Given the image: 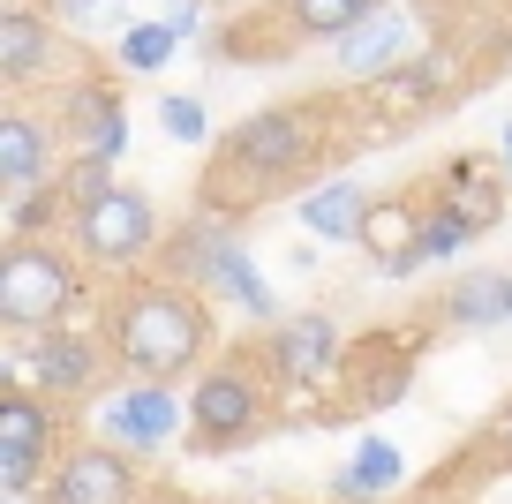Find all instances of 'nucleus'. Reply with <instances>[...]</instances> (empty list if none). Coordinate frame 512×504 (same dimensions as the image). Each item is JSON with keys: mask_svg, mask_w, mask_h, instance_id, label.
Masks as SVG:
<instances>
[{"mask_svg": "<svg viewBox=\"0 0 512 504\" xmlns=\"http://www.w3.org/2000/svg\"><path fill=\"white\" fill-rule=\"evenodd\" d=\"M0 504H31V497H0Z\"/></svg>", "mask_w": 512, "mask_h": 504, "instance_id": "7c9ffc66", "label": "nucleus"}, {"mask_svg": "<svg viewBox=\"0 0 512 504\" xmlns=\"http://www.w3.org/2000/svg\"><path fill=\"white\" fill-rule=\"evenodd\" d=\"M317 158V106H264L226 136L219 151V174L241 181H287Z\"/></svg>", "mask_w": 512, "mask_h": 504, "instance_id": "7ed1b4c3", "label": "nucleus"}, {"mask_svg": "<svg viewBox=\"0 0 512 504\" xmlns=\"http://www.w3.org/2000/svg\"><path fill=\"white\" fill-rule=\"evenodd\" d=\"M437 204L452 211V219H467V234H482V226L505 219V181L490 174V166H475V158H452L445 166V196Z\"/></svg>", "mask_w": 512, "mask_h": 504, "instance_id": "ddd939ff", "label": "nucleus"}, {"mask_svg": "<svg viewBox=\"0 0 512 504\" xmlns=\"http://www.w3.org/2000/svg\"><path fill=\"white\" fill-rule=\"evenodd\" d=\"M339 362V339H332V316H294V324L272 331V369L279 377H332Z\"/></svg>", "mask_w": 512, "mask_h": 504, "instance_id": "f8f14e48", "label": "nucleus"}, {"mask_svg": "<svg viewBox=\"0 0 512 504\" xmlns=\"http://www.w3.org/2000/svg\"><path fill=\"white\" fill-rule=\"evenodd\" d=\"M415 241H422V204L415 196H369L362 249L377 256L384 271H415Z\"/></svg>", "mask_w": 512, "mask_h": 504, "instance_id": "9b49d317", "label": "nucleus"}, {"mask_svg": "<svg viewBox=\"0 0 512 504\" xmlns=\"http://www.w3.org/2000/svg\"><path fill=\"white\" fill-rule=\"evenodd\" d=\"M61 16H68V23H83V31H98V23L121 16V0H61Z\"/></svg>", "mask_w": 512, "mask_h": 504, "instance_id": "bb28decb", "label": "nucleus"}, {"mask_svg": "<svg viewBox=\"0 0 512 504\" xmlns=\"http://www.w3.org/2000/svg\"><path fill=\"white\" fill-rule=\"evenodd\" d=\"M505 174H512V128H505Z\"/></svg>", "mask_w": 512, "mask_h": 504, "instance_id": "c85d7f7f", "label": "nucleus"}, {"mask_svg": "<svg viewBox=\"0 0 512 504\" xmlns=\"http://www.w3.org/2000/svg\"><path fill=\"white\" fill-rule=\"evenodd\" d=\"M76 241H83V256H91V264H106V271L144 264V249L159 241V211H151L144 189H113L106 204H91V211L76 219Z\"/></svg>", "mask_w": 512, "mask_h": 504, "instance_id": "20e7f679", "label": "nucleus"}, {"mask_svg": "<svg viewBox=\"0 0 512 504\" xmlns=\"http://www.w3.org/2000/svg\"><path fill=\"white\" fill-rule=\"evenodd\" d=\"M211 286H219V294H234V301H241V309H249V316H272V294H264V279H256V264H249V256H241V241H234V249L219 256V271H211Z\"/></svg>", "mask_w": 512, "mask_h": 504, "instance_id": "412c9836", "label": "nucleus"}, {"mask_svg": "<svg viewBox=\"0 0 512 504\" xmlns=\"http://www.w3.org/2000/svg\"><path fill=\"white\" fill-rule=\"evenodd\" d=\"M369 8H384V0H369Z\"/></svg>", "mask_w": 512, "mask_h": 504, "instance_id": "2f4dec72", "label": "nucleus"}, {"mask_svg": "<svg viewBox=\"0 0 512 504\" xmlns=\"http://www.w3.org/2000/svg\"><path fill=\"white\" fill-rule=\"evenodd\" d=\"M76 264L46 241H16L0 256V324L8 331H53L68 309H76Z\"/></svg>", "mask_w": 512, "mask_h": 504, "instance_id": "f03ea898", "label": "nucleus"}, {"mask_svg": "<svg viewBox=\"0 0 512 504\" xmlns=\"http://www.w3.org/2000/svg\"><path fill=\"white\" fill-rule=\"evenodd\" d=\"M159 128H166V136H174V143H204V98H159Z\"/></svg>", "mask_w": 512, "mask_h": 504, "instance_id": "393cba45", "label": "nucleus"}, {"mask_svg": "<svg viewBox=\"0 0 512 504\" xmlns=\"http://www.w3.org/2000/svg\"><path fill=\"white\" fill-rule=\"evenodd\" d=\"M362 219H369V196L354 181H324L302 196V226L317 241H362Z\"/></svg>", "mask_w": 512, "mask_h": 504, "instance_id": "dca6fc26", "label": "nucleus"}, {"mask_svg": "<svg viewBox=\"0 0 512 504\" xmlns=\"http://www.w3.org/2000/svg\"><path fill=\"white\" fill-rule=\"evenodd\" d=\"M46 504H136V467L113 444H76V452L53 467Z\"/></svg>", "mask_w": 512, "mask_h": 504, "instance_id": "0eeeda50", "label": "nucleus"}, {"mask_svg": "<svg viewBox=\"0 0 512 504\" xmlns=\"http://www.w3.org/2000/svg\"><path fill=\"white\" fill-rule=\"evenodd\" d=\"M61 189H68V204H76V219H83V211H91V204H106V196L121 189V181H113V166H106V158H76Z\"/></svg>", "mask_w": 512, "mask_h": 504, "instance_id": "b1692460", "label": "nucleus"}, {"mask_svg": "<svg viewBox=\"0 0 512 504\" xmlns=\"http://www.w3.org/2000/svg\"><path fill=\"white\" fill-rule=\"evenodd\" d=\"M46 452H53V407L8 384V399H0V497H31Z\"/></svg>", "mask_w": 512, "mask_h": 504, "instance_id": "423d86ee", "label": "nucleus"}, {"mask_svg": "<svg viewBox=\"0 0 512 504\" xmlns=\"http://www.w3.org/2000/svg\"><path fill=\"white\" fill-rule=\"evenodd\" d=\"M91 384H98V354H91V339H76V331H46L31 354H16V392L83 399Z\"/></svg>", "mask_w": 512, "mask_h": 504, "instance_id": "6e6552de", "label": "nucleus"}, {"mask_svg": "<svg viewBox=\"0 0 512 504\" xmlns=\"http://www.w3.org/2000/svg\"><path fill=\"white\" fill-rule=\"evenodd\" d=\"M445 316H452V324H467V331L512 324V271H467V279H452Z\"/></svg>", "mask_w": 512, "mask_h": 504, "instance_id": "4468645a", "label": "nucleus"}, {"mask_svg": "<svg viewBox=\"0 0 512 504\" xmlns=\"http://www.w3.org/2000/svg\"><path fill=\"white\" fill-rule=\"evenodd\" d=\"M279 16H287L302 38H332V46H339V38H354L377 8H369V0H287Z\"/></svg>", "mask_w": 512, "mask_h": 504, "instance_id": "6ab92c4d", "label": "nucleus"}, {"mask_svg": "<svg viewBox=\"0 0 512 504\" xmlns=\"http://www.w3.org/2000/svg\"><path fill=\"white\" fill-rule=\"evenodd\" d=\"M106 339H113V354H121V369H136L144 384L181 377V369H189L196 354L211 347L204 294H196V286H181V279H166V286H136L128 301H113Z\"/></svg>", "mask_w": 512, "mask_h": 504, "instance_id": "f257e3e1", "label": "nucleus"}, {"mask_svg": "<svg viewBox=\"0 0 512 504\" xmlns=\"http://www.w3.org/2000/svg\"><path fill=\"white\" fill-rule=\"evenodd\" d=\"M339 504H384V497H339Z\"/></svg>", "mask_w": 512, "mask_h": 504, "instance_id": "c756f323", "label": "nucleus"}, {"mask_svg": "<svg viewBox=\"0 0 512 504\" xmlns=\"http://www.w3.org/2000/svg\"><path fill=\"white\" fill-rule=\"evenodd\" d=\"M400 474H407V459L392 452L384 437H362V452L347 459V474H339V497H384V489H400Z\"/></svg>", "mask_w": 512, "mask_h": 504, "instance_id": "aec40b11", "label": "nucleus"}, {"mask_svg": "<svg viewBox=\"0 0 512 504\" xmlns=\"http://www.w3.org/2000/svg\"><path fill=\"white\" fill-rule=\"evenodd\" d=\"M61 136L83 143V158H121L128 151V113H121V91H106V83H76V91L61 98Z\"/></svg>", "mask_w": 512, "mask_h": 504, "instance_id": "9d476101", "label": "nucleus"}, {"mask_svg": "<svg viewBox=\"0 0 512 504\" xmlns=\"http://www.w3.org/2000/svg\"><path fill=\"white\" fill-rule=\"evenodd\" d=\"M61 196H68V189H61V181H53V189H31V196H23V204H16V211H8V226H16V234H23V241H31V234H38V226H46V219H53V211H61Z\"/></svg>", "mask_w": 512, "mask_h": 504, "instance_id": "a878e982", "label": "nucleus"}, {"mask_svg": "<svg viewBox=\"0 0 512 504\" xmlns=\"http://www.w3.org/2000/svg\"><path fill=\"white\" fill-rule=\"evenodd\" d=\"M53 53V31L38 8H0V76L8 83H31Z\"/></svg>", "mask_w": 512, "mask_h": 504, "instance_id": "2eb2a0df", "label": "nucleus"}, {"mask_svg": "<svg viewBox=\"0 0 512 504\" xmlns=\"http://www.w3.org/2000/svg\"><path fill=\"white\" fill-rule=\"evenodd\" d=\"M174 46H181V38L166 31V23H128V31H121V68L151 76V68H166V61H174Z\"/></svg>", "mask_w": 512, "mask_h": 504, "instance_id": "5701e85b", "label": "nucleus"}, {"mask_svg": "<svg viewBox=\"0 0 512 504\" xmlns=\"http://www.w3.org/2000/svg\"><path fill=\"white\" fill-rule=\"evenodd\" d=\"M166 504H181V497H166Z\"/></svg>", "mask_w": 512, "mask_h": 504, "instance_id": "473e14b6", "label": "nucleus"}, {"mask_svg": "<svg viewBox=\"0 0 512 504\" xmlns=\"http://www.w3.org/2000/svg\"><path fill=\"white\" fill-rule=\"evenodd\" d=\"M256 422H264V392H256V377H241V362L196 377V392H189L196 444H241V437H256Z\"/></svg>", "mask_w": 512, "mask_h": 504, "instance_id": "39448f33", "label": "nucleus"}, {"mask_svg": "<svg viewBox=\"0 0 512 504\" xmlns=\"http://www.w3.org/2000/svg\"><path fill=\"white\" fill-rule=\"evenodd\" d=\"M98 429L113 437V452H159V444H174L181 407H174V392H166V384H128V392L106 399Z\"/></svg>", "mask_w": 512, "mask_h": 504, "instance_id": "1a4fd4ad", "label": "nucleus"}, {"mask_svg": "<svg viewBox=\"0 0 512 504\" xmlns=\"http://www.w3.org/2000/svg\"><path fill=\"white\" fill-rule=\"evenodd\" d=\"M407 38H415V23H407V16H369L362 23V31H354V38H339V68H347V76H384V68H392V53H400L407 46Z\"/></svg>", "mask_w": 512, "mask_h": 504, "instance_id": "f3484780", "label": "nucleus"}, {"mask_svg": "<svg viewBox=\"0 0 512 504\" xmlns=\"http://www.w3.org/2000/svg\"><path fill=\"white\" fill-rule=\"evenodd\" d=\"M497 437H505V452H512V407H505V422H497Z\"/></svg>", "mask_w": 512, "mask_h": 504, "instance_id": "cd10ccee", "label": "nucleus"}, {"mask_svg": "<svg viewBox=\"0 0 512 504\" xmlns=\"http://www.w3.org/2000/svg\"><path fill=\"white\" fill-rule=\"evenodd\" d=\"M467 219H452L445 204H422V241H415V264H445V256H460L467 249Z\"/></svg>", "mask_w": 512, "mask_h": 504, "instance_id": "4be33fe9", "label": "nucleus"}, {"mask_svg": "<svg viewBox=\"0 0 512 504\" xmlns=\"http://www.w3.org/2000/svg\"><path fill=\"white\" fill-rule=\"evenodd\" d=\"M38 174H46V128H38L31 113H8V121H0V181L16 196H31Z\"/></svg>", "mask_w": 512, "mask_h": 504, "instance_id": "a211bd4d", "label": "nucleus"}]
</instances>
